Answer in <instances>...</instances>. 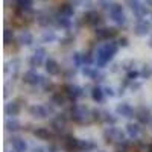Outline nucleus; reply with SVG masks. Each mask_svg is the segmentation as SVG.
Here are the masks:
<instances>
[{"label":"nucleus","instance_id":"1","mask_svg":"<svg viewBox=\"0 0 152 152\" xmlns=\"http://www.w3.org/2000/svg\"><path fill=\"white\" fill-rule=\"evenodd\" d=\"M70 119L76 123H81V125H85V123H90L93 122V114H91V110H88L87 107H79V105H75L70 111Z\"/></svg>","mask_w":152,"mask_h":152},{"label":"nucleus","instance_id":"2","mask_svg":"<svg viewBox=\"0 0 152 152\" xmlns=\"http://www.w3.org/2000/svg\"><path fill=\"white\" fill-rule=\"evenodd\" d=\"M104 138H105V143H113V145H117L123 140H126L125 138V132L119 128H116L114 125H110V128H107L104 131Z\"/></svg>","mask_w":152,"mask_h":152},{"label":"nucleus","instance_id":"3","mask_svg":"<svg viewBox=\"0 0 152 152\" xmlns=\"http://www.w3.org/2000/svg\"><path fill=\"white\" fill-rule=\"evenodd\" d=\"M108 14L111 17V20H114L119 26H125L126 24V15H125V11H123V6L120 3H116L114 2L110 9H108Z\"/></svg>","mask_w":152,"mask_h":152},{"label":"nucleus","instance_id":"4","mask_svg":"<svg viewBox=\"0 0 152 152\" xmlns=\"http://www.w3.org/2000/svg\"><path fill=\"white\" fill-rule=\"evenodd\" d=\"M69 122V117L66 113H59V114H55V117L52 120V129L56 132V134H62L66 131V125Z\"/></svg>","mask_w":152,"mask_h":152},{"label":"nucleus","instance_id":"5","mask_svg":"<svg viewBox=\"0 0 152 152\" xmlns=\"http://www.w3.org/2000/svg\"><path fill=\"white\" fill-rule=\"evenodd\" d=\"M94 35L100 41H110L117 35V29L116 28H96Z\"/></svg>","mask_w":152,"mask_h":152},{"label":"nucleus","instance_id":"6","mask_svg":"<svg viewBox=\"0 0 152 152\" xmlns=\"http://www.w3.org/2000/svg\"><path fill=\"white\" fill-rule=\"evenodd\" d=\"M135 119L142 125H151L152 123V111L146 107H140L135 110Z\"/></svg>","mask_w":152,"mask_h":152},{"label":"nucleus","instance_id":"7","mask_svg":"<svg viewBox=\"0 0 152 152\" xmlns=\"http://www.w3.org/2000/svg\"><path fill=\"white\" fill-rule=\"evenodd\" d=\"M64 93L67 94V97L70 100H76L78 97H82L85 94L84 88H81L79 85H73V84H67L64 85Z\"/></svg>","mask_w":152,"mask_h":152},{"label":"nucleus","instance_id":"8","mask_svg":"<svg viewBox=\"0 0 152 152\" xmlns=\"http://www.w3.org/2000/svg\"><path fill=\"white\" fill-rule=\"evenodd\" d=\"M129 6L134 12V15L138 18V20H143L148 14H149V9L146 8V5H143L140 0H135V2H129Z\"/></svg>","mask_w":152,"mask_h":152},{"label":"nucleus","instance_id":"9","mask_svg":"<svg viewBox=\"0 0 152 152\" xmlns=\"http://www.w3.org/2000/svg\"><path fill=\"white\" fill-rule=\"evenodd\" d=\"M82 18L87 24H90V26H93V28H97L99 24L104 23V18L97 14V11H87Z\"/></svg>","mask_w":152,"mask_h":152},{"label":"nucleus","instance_id":"10","mask_svg":"<svg viewBox=\"0 0 152 152\" xmlns=\"http://www.w3.org/2000/svg\"><path fill=\"white\" fill-rule=\"evenodd\" d=\"M32 6H34V0H15V11L20 15H26L32 12Z\"/></svg>","mask_w":152,"mask_h":152},{"label":"nucleus","instance_id":"11","mask_svg":"<svg viewBox=\"0 0 152 152\" xmlns=\"http://www.w3.org/2000/svg\"><path fill=\"white\" fill-rule=\"evenodd\" d=\"M55 26L56 28H61V29H67L70 31L72 26H73V23H72V17H67L64 14H61V12H56L55 14Z\"/></svg>","mask_w":152,"mask_h":152},{"label":"nucleus","instance_id":"12","mask_svg":"<svg viewBox=\"0 0 152 152\" xmlns=\"http://www.w3.org/2000/svg\"><path fill=\"white\" fill-rule=\"evenodd\" d=\"M62 145H64L66 151H69V152H78V151L81 152V140H78L73 135H66Z\"/></svg>","mask_w":152,"mask_h":152},{"label":"nucleus","instance_id":"13","mask_svg":"<svg viewBox=\"0 0 152 152\" xmlns=\"http://www.w3.org/2000/svg\"><path fill=\"white\" fill-rule=\"evenodd\" d=\"M151 31H152V24L149 21H146V20H138L135 23V26H134V34L137 37H145Z\"/></svg>","mask_w":152,"mask_h":152},{"label":"nucleus","instance_id":"14","mask_svg":"<svg viewBox=\"0 0 152 152\" xmlns=\"http://www.w3.org/2000/svg\"><path fill=\"white\" fill-rule=\"evenodd\" d=\"M116 113H117V116H122V117H126V119H132L135 116V111L134 108L129 105V104H126V102H122L116 107Z\"/></svg>","mask_w":152,"mask_h":152},{"label":"nucleus","instance_id":"15","mask_svg":"<svg viewBox=\"0 0 152 152\" xmlns=\"http://www.w3.org/2000/svg\"><path fill=\"white\" fill-rule=\"evenodd\" d=\"M23 81H24V84H29V85H38V84H41L43 76L38 75V73L32 69V70H28L26 73L23 75Z\"/></svg>","mask_w":152,"mask_h":152},{"label":"nucleus","instance_id":"16","mask_svg":"<svg viewBox=\"0 0 152 152\" xmlns=\"http://www.w3.org/2000/svg\"><path fill=\"white\" fill-rule=\"evenodd\" d=\"M37 21L40 26H49V24H53L55 23V14L49 11H44V12H40V14L37 15Z\"/></svg>","mask_w":152,"mask_h":152},{"label":"nucleus","instance_id":"17","mask_svg":"<svg viewBox=\"0 0 152 152\" xmlns=\"http://www.w3.org/2000/svg\"><path fill=\"white\" fill-rule=\"evenodd\" d=\"M29 113H31V116H34L35 119H46L50 114L46 105H32L29 108Z\"/></svg>","mask_w":152,"mask_h":152},{"label":"nucleus","instance_id":"18","mask_svg":"<svg viewBox=\"0 0 152 152\" xmlns=\"http://www.w3.org/2000/svg\"><path fill=\"white\" fill-rule=\"evenodd\" d=\"M20 111H21V108H20V104L17 102V100H11V102H8L5 105V114H6V116H9V117L18 116Z\"/></svg>","mask_w":152,"mask_h":152},{"label":"nucleus","instance_id":"19","mask_svg":"<svg viewBox=\"0 0 152 152\" xmlns=\"http://www.w3.org/2000/svg\"><path fill=\"white\" fill-rule=\"evenodd\" d=\"M44 66H46V72H47L49 75H52V76L59 75L61 67H59V64H58V61H56V59H53V58H49V59H46Z\"/></svg>","mask_w":152,"mask_h":152},{"label":"nucleus","instance_id":"20","mask_svg":"<svg viewBox=\"0 0 152 152\" xmlns=\"http://www.w3.org/2000/svg\"><path fill=\"white\" fill-rule=\"evenodd\" d=\"M11 145H12V149H15L18 152H28V143L23 140L20 137H11Z\"/></svg>","mask_w":152,"mask_h":152},{"label":"nucleus","instance_id":"21","mask_svg":"<svg viewBox=\"0 0 152 152\" xmlns=\"http://www.w3.org/2000/svg\"><path fill=\"white\" fill-rule=\"evenodd\" d=\"M5 128H6L8 132H17V131L21 129V123H20L15 117H9V119H6V122H5Z\"/></svg>","mask_w":152,"mask_h":152},{"label":"nucleus","instance_id":"22","mask_svg":"<svg viewBox=\"0 0 152 152\" xmlns=\"http://www.w3.org/2000/svg\"><path fill=\"white\" fill-rule=\"evenodd\" d=\"M34 135L40 140H50L52 138V132H50L47 128H43V126H38V128L34 129Z\"/></svg>","mask_w":152,"mask_h":152},{"label":"nucleus","instance_id":"23","mask_svg":"<svg viewBox=\"0 0 152 152\" xmlns=\"http://www.w3.org/2000/svg\"><path fill=\"white\" fill-rule=\"evenodd\" d=\"M91 99L94 100V102H104V97H105V91H104V88H100L99 85H96V87H93L91 88Z\"/></svg>","mask_w":152,"mask_h":152},{"label":"nucleus","instance_id":"24","mask_svg":"<svg viewBox=\"0 0 152 152\" xmlns=\"http://www.w3.org/2000/svg\"><path fill=\"white\" fill-rule=\"evenodd\" d=\"M18 43L21 44V46H31L32 43H34V35L31 34V32H28V31H23L20 35H18Z\"/></svg>","mask_w":152,"mask_h":152},{"label":"nucleus","instance_id":"25","mask_svg":"<svg viewBox=\"0 0 152 152\" xmlns=\"http://www.w3.org/2000/svg\"><path fill=\"white\" fill-rule=\"evenodd\" d=\"M50 100H52V104L55 107H64L67 102V94L66 93H53Z\"/></svg>","mask_w":152,"mask_h":152},{"label":"nucleus","instance_id":"26","mask_svg":"<svg viewBox=\"0 0 152 152\" xmlns=\"http://www.w3.org/2000/svg\"><path fill=\"white\" fill-rule=\"evenodd\" d=\"M126 132H128V135L131 138H137L138 135H140V132H142L140 125L138 123H128L126 125Z\"/></svg>","mask_w":152,"mask_h":152},{"label":"nucleus","instance_id":"27","mask_svg":"<svg viewBox=\"0 0 152 152\" xmlns=\"http://www.w3.org/2000/svg\"><path fill=\"white\" fill-rule=\"evenodd\" d=\"M58 12H61V14H64L67 17H73L75 15V6H73V3H62L59 6Z\"/></svg>","mask_w":152,"mask_h":152},{"label":"nucleus","instance_id":"28","mask_svg":"<svg viewBox=\"0 0 152 152\" xmlns=\"http://www.w3.org/2000/svg\"><path fill=\"white\" fill-rule=\"evenodd\" d=\"M44 56H40V55H32L31 58H29V66L32 67V69H35V67H41L43 64H44Z\"/></svg>","mask_w":152,"mask_h":152},{"label":"nucleus","instance_id":"29","mask_svg":"<svg viewBox=\"0 0 152 152\" xmlns=\"http://www.w3.org/2000/svg\"><path fill=\"white\" fill-rule=\"evenodd\" d=\"M97 148L93 140H81V152H91Z\"/></svg>","mask_w":152,"mask_h":152},{"label":"nucleus","instance_id":"30","mask_svg":"<svg viewBox=\"0 0 152 152\" xmlns=\"http://www.w3.org/2000/svg\"><path fill=\"white\" fill-rule=\"evenodd\" d=\"M102 122H105L107 125H116L117 117L114 114H111L110 111H102Z\"/></svg>","mask_w":152,"mask_h":152},{"label":"nucleus","instance_id":"31","mask_svg":"<svg viewBox=\"0 0 152 152\" xmlns=\"http://www.w3.org/2000/svg\"><path fill=\"white\" fill-rule=\"evenodd\" d=\"M90 79H93V81H96V82H102V81L105 79V75L102 73V70H100L99 67H94V69H93V73H91V76H90Z\"/></svg>","mask_w":152,"mask_h":152},{"label":"nucleus","instance_id":"32","mask_svg":"<svg viewBox=\"0 0 152 152\" xmlns=\"http://www.w3.org/2000/svg\"><path fill=\"white\" fill-rule=\"evenodd\" d=\"M41 40H43V43H53V41H56V34L53 31H44Z\"/></svg>","mask_w":152,"mask_h":152},{"label":"nucleus","instance_id":"33","mask_svg":"<svg viewBox=\"0 0 152 152\" xmlns=\"http://www.w3.org/2000/svg\"><path fill=\"white\" fill-rule=\"evenodd\" d=\"M14 31L12 29H9V28H6L5 29V34H3V41H5V44L8 46V44H11L12 41H14Z\"/></svg>","mask_w":152,"mask_h":152},{"label":"nucleus","instance_id":"34","mask_svg":"<svg viewBox=\"0 0 152 152\" xmlns=\"http://www.w3.org/2000/svg\"><path fill=\"white\" fill-rule=\"evenodd\" d=\"M140 76L143 79H149L151 76H152V66L151 64H145L143 69L140 70Z\"/></svg>","mask_w":152,"mask_h":152},{"label":"nucleus","instance_id":"35","mask_svg":"<svg viewBox=\"0 0 152 152\" xmlns=\"http://www.w3.org/2000/svg\"><path fill=\"white\" fill-rule=\"evenodd\" d=\"M114 146H116V152H128L129 148H131V145H129L128 140H123V142L114 145Z\"/></svg>","mask_w":152,"mask_h":152},{"label":"nucleus","instance_id":"36","mask_svg":"<svg viewBox=\"0 0 152 152\" xmlns=\"http://www.w3.org/2000/svg\"><path fill=\"white\" fill-rule=\"evenodd\" d=\"M93 61H94V58H93L91 52H82V62H84V66H91Z\"/></svg>","mask_w":152,"mask_h":152},{"label":"nucleus","instance_id":"37","mask_svg":"<svg viewBox=\"0 0 152 152\" xmlns=\"http://www.w3.org/2000/svg\"><path fill=\"white\" fill-rule=\"evenodd\" d=\"M73 62H75V67H82L84 62H82V53L81 52H75L73 53Z\"/></svg>","mask_w":152,"mask_h":152},{"label":"nucleus","instance_id":"38","mask_svg":"<svg viewBox=\"0 0 152 152\" xmlns=\"http://www.w3.org/2000/svg\"><path fill=\"white\" fill-rule=\"evenodd\" d=\"M120 66H122V69H125L126 72H129V70L134 69L135 61H132V59H126V61H122V62H120Z\"/></svg>","mask_w":152,"mask_h":152},{"label":"nucleus","instance_id":"39","mask_svg":"<svg viewBox=\"0 0 152 152\" xmlns=\"http://www.w3.org/2000/svg\"><path fill=\"white\" fill-rule=\"evenodd\" d=\"M41 87H43V90H44V91H50V90L53 88V82H52V81H49V79H46L44 76H43Z\"/></svg>","mask_w":152,"mask_h":152},{"label":"nucleus","instance_id":"40","mask_svg":"<svg viewBox=\"0 0 152 152\" xmlns=\"http://www.w3.org/2000/svg\"><path fill=\"white\" fill-rule=\"evenodd\" d=\"M96 3L100 6V8H102V9H110V6L114 3V0H96Z\"/></svg>","mask_w":152,"mask_h":152},{"label":"nucleus","instance_id":"41","mask_svg":"<svg viewBox=\"0 0 152 152\" xmlns=\"http://www.w3.org/2000/svg\"><path fill=\"white\" fill-rule=\"evenodd\" d=\"M138 76H140V72L135 70V69H132V70H129L128 73H126V79H128V81H135Z\"/></svg>","mask_w":152,"mask_h":152},{"label":"nucleus","instance_id":"42","mask_svg":"<svg viewBox=\"0 0 152 152\" xmlns=\"http://www.w3.org/2000/svg\"><path fill=\"white\" fill-rule=\"evenodd\" d=\"M93 69H94V67H91V66H82V67H81V73H82L84 76H87V78H90L91 73H93Z\"/></svg>","mask_w":152,"mask_h":152},{"label":"nucleus","instance_id":"43","mask_svg":"<svg viewBox=\"0 0 152 152\" xmlns=\"http://www.w3.org/2000/svg\"><path fill=\"white\" fill-rule=\"evenodd\" d=\"M72 43H75V37L69 32V34H67L64 38H62V40H61V44H66V46H67V44H72Z\"/></svg>","mask_w":152,"mask_h":152},{"label":"nucleus","instance_id":"44","mask_svg":"<svg viewBox=\"0 0 152 152\" xmlns=\"http://www.w3.org/2000/svg\"><path fill=\"white\" fill-rule=\"evenodd\" d=\"M91 114H93V122H102V111L91 110Z\"/></svg>","mask_w":152,"mask_h":152},{"label":"nucleus","instance_id":"45","mask_svg":"<svg viewBox=\"0 0 152 152\" xmlns=\"http://www.w3.org/2000/svg\"><path fill=\"white\" fill-rule=\"evenodd\" d=\"M104 91H105V94H107L108 97H114V96L117 94L116 91H114V88H113V87H105V88H104Z\"/></svg>","mask_w":152,"mask_h":152},{"label":"nucleus","instance_id":"46","mask_svg":"<svg viewBox=\"0 0 152 152\" xmlns=\"http://www.w3.org/2000/svg\"><path fill=\"white\" fill-rule=\"evenodd\" d=\"M117 43H119V46L120 47H128V38H126V37H120L119 38V40H117Z\"/></svg>","mask_w":152,"mask_h":152},{"label":"nucleus","instance_id":"47","mask_svg":"<svg viewBox=\"0 0 152 152\" xmlns=\"http://www.w3.org/2000/svg\"><path fill=\"white\" fill-rule=\"evenodd\" d=\"M34 53H35V55H40V56H44V58H46V49H44V47H37Z\"/></svg>","mask_w":152,"mask_h":152},{"label":"nucleus","instance_id":"48","mask_svg":"<svg viewBox=\"0 0 152 152\" xmlns=\"http://www.w3.org/2000/svg\"><path fill=\"white\" fill-rule=\"evenodd\" d=\"M142 85L140 84H138V82H135V81H131V85H129V90L131 91H137L138 90V88H140Z\"/></svg>","mask_w":152,"mask_h":152},{"label":"nucleus","instance_id":"49","mask_svg":"<svg viewBox=\"0 0 152 152\" xmlns=\"http://www.w3.org/2000/svg\"><path fill=\"white\" fill-rule=\"evenodd\" d=\"M75 75H76V72H75V69H73V70H69V72L66 73V78H67V79H70V78H73V76H75Z\"/></svg>","mask_w":152,"mask_h":152},{"label":"nucleus","instance_id":"50","mask_svg":"<svg viewBox=\"0 0 152 152\" xmlns=\"http://www.w3.org/2000/svg\"><path fill=\"white\" fill-rule=\"evenodd\" d=\"M31 152H47V149H44V148H34Z\"/></svg>","mask_w":152,"mask_h":152},{"label":"nucleus","instance_id":"51","mask_svg":"<svg viewBox=\"0 0 152 152\" xmlns=\"http://www.w3.org/2000/svg\"><path fill=\"white\" fill-rule=\"evenodd\" d=\"M146 5L148 6H152V0H146Z\"/></svg>","mask_w":152,"mask_h":152},{"label":"nucleus","instance_id":"52","mask_svg":"<svg viewBox=\"0 0 152 152\" xmlns=\"http://www.w3.org/2000/svg\"><path fill=\"white\" fill-rule=\"evenodd\" d=\"M148 44H149V47H152V38L149 40V43H148Z\"/></svg>","mask_w":152,"mask_h":152},{"label":"nucleus","instance_id":"53","mask_svg":"<svg viewBox=\"0 0 152 152\" xmlns=\"http://www.w3.org/2000/svg\"><path fill=\"white\" fill-rule=\"evenodd\" d=\"M11 152H18V151H15V149H14V151H11Z\"/></svg>","mask_w":152,"mask_h":152},{"label":"nucleus","instance_id":"54","mask_svg":"<svg viewBox=\"0 0 152 152\" xmlns=\"http://www.w3.org/2000/svg\"><path fill=\"white\" fill-rule=\"evenodd\" d=\"M99 152H102V151H99Z\"/></svg>","mask_w":152,"mask_h":152},{"label":"nucleus","instance_id":"55","mask_svg":"<svg viewBox=\"0 0 152 152\" xmlns=\"http://www.w3.org/2000/svg\"><path fill=\"white\" fill-rule=\"evenodd\" d=\"M151 148H152V145H151Z\"/></svg>","mask_w":152,"mask_h":152},{"label":"nucleus","instance_id":"56","mask_svg":"<svg viewBox=\"0 0 152 152\" xmlns=\"http://www.w3.org/2000/svg\"><path fill=\"white\" fill-rule=\"evenodd\" d=\"M81 2H82V0H81Z\"/></svg>","mask_w":152,"mask_h":152}]
</instances>
